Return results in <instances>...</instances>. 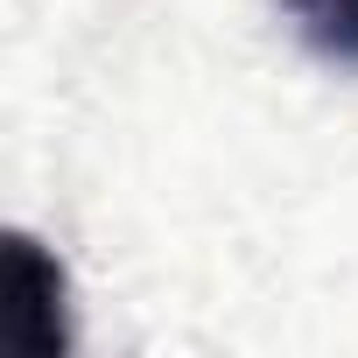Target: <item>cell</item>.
<instances>
[{"mask_svg":"<svg viewBox=\"0 0 358 358\" xmlns=\"http://www.w3.org/2000/svg\"><path fill=\"white\" fill-rule=\"evenodd\" d=\"M8 344L29 351V358H50V351L71 344V330H64V267L29 232L8 239Z\"/></svg>","mask_w":358,"mask_h":358,"instance_id":"1","label":"cell"},{"mask_svg":"<svg viewBox=\"0 0 358 358\" xmlns=\"http://www.w3.org/2000/svg\"><path fill=\"white\" fill-rule=\"evenodd\" d=\"M281 15L323 64H358V0H281Z\"/></svg>","mask_w":358,"mask_h":358,"instance_id":"2","label":"cell"}]
</instances>
